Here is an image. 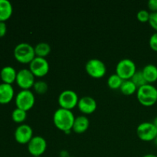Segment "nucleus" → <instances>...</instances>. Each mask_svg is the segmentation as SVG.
Listing matches in <instances>:
<instances>
[{"instance_id": "obj_28", "label": "nucleus", "mask_w": 157, "mask_h": 157, "mask_svg": "<svg viewBox=\"0 0 157 157\" xmlns=\"http://www.w3.org/2000/svg\"><path fill=\"white\" fill-rule=\"evenodd\" d=\"M148 7L152 12H157V0H149Z\"/></svg>"}, {"instance_id": "obj_3", "label": "nucleus", "mask_w": 157, "mask_h": 157, "mask_svg": "<svg viewBox=\"0 0 157 157\" xmlns=\"http://www.w3.org/2000/svg\"><path fill=\"white\" fill-rule=\"evenodd\" d=\"M14 56L20 63H30L35 57V48L28 42H21L14 48Z\"/></svg>"}, {"instance_id": "obj_7", "label": "nucleus", "mask_w": 157, "mask_h": 157, "mask_svg": "<svg viewBox=\"0 0 157 157\" xmlns=\"http://www.w3.org/2000/svg\"><path fill=\"white\" fill-rule=\"evenodd\" d=\"M85 70L90 76L95 78H102L107 71L104 61L98 58H91L86 62Z\"/></svg>"}, {"instance_id": "obj_11", "label": "nucleus", "mask_w": 157, "mask_h": 157, "mask_svg": "<svg viewBox=\"0 0 157 157\" xmlns=\"http://www.w3.org/2000/svg\"><path fill=\"white\" fill-rule=\"evenodd\" d=\"M35 76L30 69L23 68L17 72L16 83L22 90H30L35 82Z\"/></svg>"}, {"instance_id": "obj_5", "label": "nucleus", "mask_w": 157, "mask_h": 157, "mask_svg": "<svg viewBox=\"0 0 157 157\" xmlns=\"http://www.w3.org/2000/svg\"><path fill=\"white\" fill-rule=\"evenodd\" d=\"M35 102V94L30 90H21L15 96L16 107L25 111L30 110Z\"/></svg>"}, {"instance_id": "obj_18", "label": "nucleus", "mask_w": 157, "mask_h": 157, "mask_svg": "<svg viewBox=\"0 0 157 157\" xmlns=\"http://www.w3.org/2000/svg\"><path fill=\"white\" fill-rule=\"evenodd\" d=\"M12 11V5L9 0H0V21H6L9 19Z\"/></svg>"}, {"instance_id": "obj_32", "label": "nucleus", "mask_w": 157, "mask_h": 157, "mask_svg": "<svg viewBox=\"0 0 157 157\" xmlns=\"http://www.w3.org/2000/svg\"><path fill=\"white\" fill-rule=\"evenodd\" d=\"M153 124H154V126L156 127V128L157 129V117H156L153 119Z\"/></svg>"}, {"instance_id": "obj_13", "label": "nucleus", "mask_w": 157, "mask_h": 157, "mask_svg": "<svg viewBox=\"0 0 157 157\" xmlns=\"http://www.w3.org/2000/svg\"><path fill=\"white\" fill-rule=\"evenodd\" d=\"M78 107L82 113L89 114L96 110L98 104L93 97L84 96L79 98L78 103Z\"/></svg>"}, {"instance_id": "obj_35", "label": "nucleus", "mask_w": 157, "mask_h": 157, "mask_svg": "<svg viewBox=\"0 0 157 157\" xmlns=\"http://www.w3.org/2000/svg\"><path fill=\"white\" fill-rule=\"evenodd\" d=\"M69 157H75V156H69Z\"/></svg>"}, {"instance_id": "obj_26", "label": "nucleus", "mask_w": 157, "mask_h": 157, "mask_svg": "<svg viewBox=\"0 0 157 157\" xmlns=\"http://www.w3.org/2000/svg\"><path fill=\"white\" fill-rule=\"evenodd\" d=\"M149 23H150V26H151L153 29H155L156 32H157V12H150Z\"/></svg>"}, {"instance_id": "obj_30", "label": "nucleus", "mask_w": 157, "mask_h": 157, "mask_svg": "<svg viewBox=\"0 0 157 157\" xmlns=\"http://www.w3.org/2000/svg\"><path fill=\"white\" fill-rule=\"evenodd\" d=\"M60 156L61 157H69L70 156H69L68 152H67V150H63L60 152Z\"/></svg>"}, {"instance_id": "obj_22", "label": "nucleus", "mask_w": 157, "mask_h": 157, "mask_svg": "<svg viewBox=\"0 0 157 157\" xmlns=\"http://www.w3.org/2000/svg\"><path fill=\"white\" fill-rule=\"evenodd\" d=\"M12 118L15 123H22L27 118V111L16 107L12 113Z\"/></svg>"}, {"instance_id": "obj_34", "label": "nucleus", "mask_w": 157, "mask_h": 157, "mask_svg": "<svg viewBox=\"0 0 157 157\" xmlns=\"http://www.w3.org/2000/svg\"><path fill=\"white\" fill-rule=\"evenodd\" d=\"M33 157H41V156H33Z\"/></svg>"}, {"instance_id": "obj_17", "label": "nucleus", "mask_w": 157, "mask_h": 157, "mask_svg": "<svg viewBox=\"0 0 157 157\" xmlns=\"http://www.w3.org/2000/svg\"><path fill=\"white\" fill-rule=\"evenodd\" d=\"M146 81L148 84H152L157 81V66L153 64H148L142 69Z\"/></svg>"}, {"instance_id": "obj_6", "label": "nucleus", "mask_w": 157, "mask_h": 157, "mask_svg": "<svg viewBox=\"0 0 157 157\" xmlns=\"http://www.w3.org/2000/svg\"><path fill=\"white\" fill-rule=\"evenodd\" d=\"M78 101L79 98L78 94L71 89H67L61 91L58 98L60 107L68 110H71L75 106H78Z\"/></svg>"}, {"instance_id": "obj_4", "label": "nucleus", "mask_w": 157, "mask_h": 157, "mask_svg": "<svg viewBox=\"0 0 157 157\" xmlns=\"http://www.w3.org/2000/svg\"><path fill=\"white\" fill-rule=\"evenodd\" d=\"M136 71V64L130 58H123L117 64L116 73L124 80L130 79Z\"/></svg>"}, {"instance_id": "obj_33", "label": "nucleus", "mask_w": 157, "mask_h": 157, "mask_svg": "<svg viewBox=\"0 0 157 157\" xmlns=\"http://www.w3.org/2000/svg\"><path fill=\"white\" fill-rule=\"evenodd\" d=\"M154 140H155V143H156V145H157V136H156V139Z\"/></svg>"}, {"instance_id": "obj_14", "label": "nucleus", "mask_w": 157, "mask_h": 157, "mask_svg": "<svg viewBox=\"0 0 157 157\" xmlns=\"http://www.w3.org/2000/svg\"><path fill=\"white\" fill-rule=\"evenodd\" d=\"M15 91L12 84H0V104H6L10 102L14 98Z\"/></svg>"}, {"instance_id": "obj_2", "label": "nucleus", "mask_w": 157, "mask_h": 157, "mask_svg": "<svg viewBox=\"0 0 157 157\" xmlns=\"http://www.w3.org/2000/svg\"><path fill=\"white\" fill-rule=\"evenodd\" d=\"M136 97L139 102L144 106H153L157 102V88L152 84L147 83L138 87Z\"/></svg>"}, {"instance_id": "obj_31", "label": "nucleus", "mask_w": 157, "mask_h": 157, "mask_svg": "<svg viewBox=\"0 0 157 157\" xmlns=\"http://www.w3.org/2000/svg\"><path fill=\"white\" fill-rule=\"evenodd\" d=\"M143 157H157V156L154 154H152V153H148V154H146L144 155Z\"/></svg>"}, {"instance_id": "obj_12", "label": "nucleus", "mask_w": 157, "mask_h": 157, "mask_svg": "<svg viewBox=\"0 0 157 157\" xmlns=\"http://www.w3.org/2000/svg\"><path fill=\"white\" fill-rule=\"evenodd\" d=\"M14 136L15 140L19 144H28L33 137V130L29 124H21L15 129Z\"/></svg>"}, {"instance_id": "obj_24", "label": "nucleus", "mask_w": 157, "mask_h": 157, "mask_svg": "<svg viewBox=\"0 0 157 157\" xmlns=\"http://www.w3.org/2000/svg\"><path fill=\"white\" fill-rule=\"evenodd\" d=\"M34 90L35 92L39 94H42L47 92L48 89V84L47 82L42 80H39V81H35V84L33 85Z\"/></svg>"}, {"instance_id": "obj_23", "label": "nucleus", "mask_w": 157, "mask_h": 157, "mask_svg": "<svg viewBox=\"0 0 157 157\" xmlns=\"http://www.w3.org/2000/svg\"><path fill=\"white\" fill-rule=\"evenodd\" d=\"M130 80L137 86V87H140L141 86L144 85V84H147L142 70H136V71L135 72L133 77L130 78Z\"/></svg>"}, {"instance_id": "obj_21", "label": "nucleus", "mask_w": 157, "mask_h": 157, "mask_svg": "<svg viewBox=\"0 0 157 157\" xmlns=\"http://www.w3.org/2000/svg\"><path fill=\"white\" fill-rule=\"evenodd\" d=\"M123 81L124 79H122L117 74H112L107 79V85L111 89H118L121 87Z\"/></svg>"}, {"instance_id": "obj_19", "label": "nucleus", "mask_w": 157, "mask_h": 157, "mask_svg": "<svg viewBox=\"0 0 157 157\" xmlns=\"http://www.w3.org/2000/svg\"><path fill=\"white\" fill-rule=\"evenodd\" d=\"M34 48H35V56L41 57V58H45L52 50L50 44L47 42H44V41L38 42L34 47Z\"/></svg>"}, {"instance_id": "obj_10", "label": "nucleus", "mask_w": 157, "mask_h": 157, "mask_svg": "<svg viewBox=\"0 0 157 157\" xmlns=\"http://www.w3.org/2000/svg\"><path fill=\"white\" fill-rule=\"evenodd\" d=\"M47 148V141L40 135H35L28 143V150L33 156H41Z\"/></svg>"}, {"instance_id": "obj_9", "label": "nucleus", "mask_w": 157, "mask_h": 157, "mask_svg": "<svg viewBox=\"0 0 157 157\" xmlns=\"http://www.w3.org/2000/svg\"><path fill=\"white\" fill-rule=\"evenodd\" d=\"M139 138L144 141L153 140L157 136V129L153 122H142L136 127Z\"/></svg>"}, {"instance_id": "obj_1", "label": "nucleus", "mask_w": 157, "mask_h": 157, "mask_svg": "<svg viewBox=\"0 0 157 157\" xmlns=\"http://www.w3.org/2000/svg\"><path fill=\"white\" fill-rule=\"evenodd\" d=\"M75 117L71 110L59 107L55 111L53 121L55 125L64 132L71 130Z\"/></svg>"}, {"instance_id": "obj_16", "label": "nucleus", "mask_w": 157, "mask_h": 157, "mask_svg": "<svg viewBox=\"0 0 157 157\" xmlns=\"http://www.w3.org/2000/svg\"><path fill=\"white\" fill-rule=\"evenodd\" d=\"M89 125H90V121L88 117L84 115H80L75 117L72 129L76 133H81L85 132L88 129Z\"/></svg>"}, {"instance_id": "obj_15", "label": "nucleus", "mask_w": 157, "mask_h": 157, "mask_svg": "<svg viewBox=\"0 0 157 157\" xmlns=\"http://www.w3.org/2000/svg\"><path fill=\"white\" fill-rule=\"evenodd\" d=\"M17 71L12 66H5L0 71V78L3 83L12 84L16 81Z\"/></svg>"}, {"instance_id": "obj_20", "label": "nucleus", "mask_w": 157, "mask_h": 157, "mask_svg": "<svg viewBox=\"0 0 157 157\" xmlns=\"http://www.w3.org/2000/svg\"><path fill=\"white\" fill-rule=\"evenodd\" d=\"M120 89H121V92H122L123 94H124L130 95L133 94V93H135V92L137 90L138 87L131 80L128 79L124 80Z\"/></svg>"}, {"instance_id": "obj_29", "label": "nucleus", "mask_w": 157, "mask_h": 157, "mask_svg": "<svg viewBox=\"0 0 157 157\" xmlns=\"http://www.w3.org/2000/svg\"><path fill=\"white\" fill-rule=\"evenodd\" d=\"M7 32V26L5 21H0V38L5 36Z\"/></svg>"}, {"instance_id": "obj_25", "label": "nucleus", "mask_w": 157, "mask_h": 157, "mask_svg": "<svg viewBox=\"0 0 157 157\" xmlns=\"http://www.w3.org/2000/svg\"><path fill=\"white\" fill-rule=\"evenodd\" d=\"M150 16V12L146 9H140L138 11L137 14H136V17L139 21H142V22H146V21H149Z\"/></svg>"}, {"instance_id": "obj_8", "label": "nucleus", "mask_w": 157, "mask_h": 157, "mask_svg": "<svg viewBox=\"0 0 157 157\" xmlns=\"http://www.w3.org/2000/svg\"><path fill=\"white\" fill-rule=\"evenodd\" d=\"M49 63L45 58L35 56L29 63V69L35 77H44L49 71Z\"/></svg>"}, {"instance_id": "obj_27", "label": "nucleus", "mask_w": 157, "mask_h": 157, "mask_svg": "<svg viewBox=\"0 0 157 157\" xmlns=\"http://www.w3.org/2000/svg\"><path fill=\"white\" fill-rule=\"evenodd\" d=\"M149 44L150 48L155 52H157V32H154L153 35L150 36L149 40Z\"/></svg>"}]
</instances>
